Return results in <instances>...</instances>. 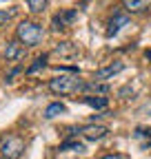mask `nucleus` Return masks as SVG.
Instances as JSON below:
<instances>
[{
	"label": "nucleus",
	"mask_w": 151,
	"mask_h": 159,
	"mask_svg": "<svg viewBox=\"0 0 151 159\" xmlns=\"http://www.w3.org/2000/svg\"><path fill=\"white\" fill-rule=\"evenodd\" d=\"M85 84L78 75H60V77H51L49 80V91L56 95H76V93H82Z\"/></svg>",
	"instance_id": "obj_1"
},
{
	"label": "nucleus",
	"mask_w": 151,
	"mask_h": 159,
	"mask_svg": "<svg viewBox=\"0 0 151 159\" xmlns=\"http://www.w3.org/2000/svg\"><path fill=\"white\" fill-rule=\"evenodd\" d=\"M16 38H18V42L25 44V47H36V44L42 42L45 29H42V25H38V22L22 20V22L18 25V29H16Z\"/></svg>",
	"instance_id": "obj_2"
},
{
	"label": "nucleus",
	"mask_w": 151,
	"mask_h": 159,
	"mask_svg": "<svg viewBox=\"0 0 151 159\" xmlns=\"http://www.w3.org/2000/svg\"><path fill=\"white\" fill-rule=\"evenodd\" d=\"M25 152V139L18 135H7L0 142V155L5 159H20Z\"/></svg>",
	"instance_id": "obj_3"
},
{
	"label": "nucleus",
	"mask_w": 151,
	"mask_h": 159,
	"mask_svg": "<svg viewBox=\"0 0 151 159\" xmlns=\"http://www.w3.org/2000/svg\"><path fill=\"white\" fill-rule=\"evenodd\" d=\"M76 18H78V11H76V9H62L58 16H53L51 25H53V29H56V31H60V29L71 27V25L76 22Z\"/></svg>",
	"instance_id": "obj_4"
},
{
	"label": "nucleus",
	"mask_w": 151,
	"mask_h": 159,
	"mask_svg": "<svg viewBox=\"0 0 151 159\" xmlns=\"http://www.w3.org/2000/svg\"><path fill=\"white\" fill-rule=\"evenodd\" d=\"M122 69H124V62H122V60H116V62H111V64L98 69L96 75H93V82H105V80H109V77H113V75H118Z\"/></svg>",
	"instance_id": "obj_5"
},
{
	"label": "nucleus",
	"mask_w": 151,
	"mask_h": 159,
	"mask_svg": "<svg viewBox=\"0 0 151 159\" xmlns=\"http://www.w3.org/2000/svg\"><path fill=\"white\" fill-rule=\"evenodd\" d=\"M107 133H109V128H107V126H102V124H87V126H82V128H80V135H82V137H87V139H91V142L105 139V137H107Z\"/></svg>",
	"instance_id": "obj_6"
},
{
	"label": "nucleus",
	"mask_w": 151,
	"mask_h": 159,
	"mask_svg": "<svg viewBox=\"0 0 151 159\" xmlns=\"http://www.w3.org/2000/svg\"><path fill=\"white\" fill-rule=\"evenodd\" d=\"M129 25V16H124L122 11H116L113 13V18H111V22H109V29H107V35L111 38V35H116L122 27H127Z\"/></svg>",
	"instance_id": "obj_7"
},
{
	"label": "nucleus",
	"mask_w": 151,
	"mask_h": 159,
	"mask_svg": "<svg viewBox=\"0 0 151 159\" xmlns=\"http://www.w3.org/2000/svg\"><path fill=\"white\" fill-rule=\"evenodd\" d=\"M25 49L22 44L18 42V40H11V42H7V49H5V57H7V62H18V60L22 57Z\"/></svg>",
	"instance_id": "obj_8"
},
{
	"label": "nucleus",
	"mask_w": 151,
	"mask_h": 159,
	"mask_svg": "<svg viewBox=\"0 0 151 159\" xmlns=\"http://www.w3.org/2000/svg\"><path fill=\"white\" fill-rule=\"evenodd\" d=\"M56 55H60V57H76L78 55V47H76L73 42H58L53 49Z\"/></svg>",
	"instance_id": "obj_9"
},
{
	"label": "nucleus",
	"mask_w": 151,
	"mask_h": 159,
	"mask_svg": "<svg viewBox=\"0 0 151 159\" xmlns=\"http://www.w3.org/2000/svg\"><path fill=\"white\" fill-rule=\"evenodd\" d=\"M82 102H85L87 106H91V108H96V111H102V108L109 106V99L102 97V95H85Z\"/></svg>",
	"instance_id": "obj_10"
},
{
	"label": "nucleus",
	"mask_w": 151,
	"mask_h": 159,
	"mask_svg": "<svg viewBox=\"0 0 151 159\" xmlns=\"http://www.w3.org/2000/svg\"><path fill=\"white\" fill-rule=\"evenodd\" d=\"M134 137L142 148H151V128H136Z\"/></svg>",
	"instance_id": "obj_11"
},
{
	"label": "nucleus",
	"mask_w": 151,
	"mask_h": 159,
	"mask_svg": "<svg viewBox=\"0 0 151 159\" xmlns=\"http://www.w3.org/2000/svg\"><path fill=\"white\" fill-rule=\"evenodd\" d=\"M58 150H60V152H62V150H76V152H82V150H85V144L78 142V139H71V137H69V139H65V142L58 146Z\"/></svg>",
	"instance_id": "obj_12"
},
{
	"label": "nucleus",
	"mask_w": 151,
	"mask_h": 159,
	"mask_svg": "<svg viewBox=\"0 0 151 159\" xmlns=\"http://www.w3.org/2000/svg\"><path fill=\"white\" fill-rule=\"evenodd\" d=\"M151 2H147V0H124L122 2V7L127 9V11H142V9H147Z\"/></svg>",
	"instance_id": "obj_13"
},
{
	"label": "nucleus",
	"mask_w": 151,
	"mask_h": 159,
	"mask_svg": "<svg viewBox=\"0 0 151 159\" xmlns=\"http://www.w3.org/2000/svg\"><path fill=\"white\" fill-rule=\"evenodd\" d=\"M67 108H65V104H60V102H53V104H49L47 106V111H45V117L47 119H53V117H58V115H62Z\"/></svg>",
	"instance_id": "obj_14"
},
{
	"label": "nucleus",
	"mask_w": 151,
	"mask_h": 159,
	"mask_svg": "<svg viewBox=\"0 0 151 159\" xmlns=\"http://www.w3.org/2000/svg\"><path fill=\"white\" fill-rule=\"evenodd\" d=\"M47 57H49V55H40V57H36V60H33V64L27 69V75H33V73H38L40 69H45V66H47Z\"/></svg>",
	"instance_id": "obj_15"
},
{
	"label": "nucleus",
	"mask_w": 151,
	"mask_h": 159,
	"mask_svg": "<svg viewBox=\"0 0 151 159\" xmlns=\"http://www.w3.org/2000/svg\"><path fill=\"white\" fill-rule=\"evenodd\" d=\"M27 7L33 13H42L47 9V0H27Z\"/></svg>",
	"instance_id": "obj_16"
},
{
	"label": "nucleus",
	"mask_w": 151,
	"mask_h": 159,
	"mask_svg": "<svg viewBox=\"0 0 151 159\" xmlns=\"http://www.w3.org/2000/svg\"><path fill=\"white\" fill-rule=\"evenodd\" d=\"M85 91H96V93H107L109 86L107 84H100V82H87L85 84Z\"/></svg>",
	"instance_id": "obj_17"
},
{
	"label": "nucleus",
	"mask_w": 151,
	"mask_h": 159,
	"mask_svg": "<svg viewBox=\"0 0 151 159\" xmlns=\"http://www.w3.org/2000/svg\"><path fill=\"white\" fill-rule=\"evenodd\" d=\"M11 16H13V11H5V9H0V27L7 25L9 20H11Z\"/></svg>",
	"instance_id": "obj_18"
},
{
	"label": "nucleus",
	"mask_w": 151,
	"mask_h": 159,
	"mask_svg": "<svg viewBox=\"0 0 151 159\" xmlns=\"http://www.w3.org/2000/svg\"><path fill=\"white\" fill-rule=\"evenodd\" d=\"M100 159H129L127 155H120V152H109V155H102Z\"/></svg>",
	"instance_id": "obj_19"
},
{
	"label": "nucleus",
	"mask_w": 151,
	"mask_h": 159,
	"mask_svg": "<svg viewBox=\"0 0 151 159\" xmlns=\"http://www.w3.org/2000/svg\"><path fill=\"white\" fill-rule=\"evenodd\" d=\"M144 57H147L149 62H151V49H147V51H144Z\"/></svg>",
	"instance_id": "obj_20"
}]
</instances>
